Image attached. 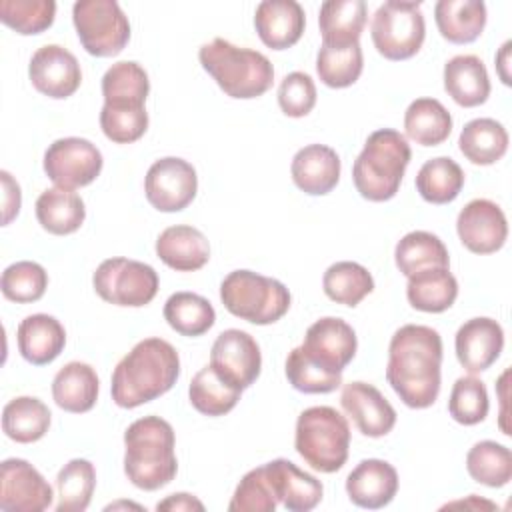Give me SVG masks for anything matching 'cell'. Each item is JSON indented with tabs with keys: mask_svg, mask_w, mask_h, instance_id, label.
<instances>
[{
	"mask_svg": "<svg viewBox=\"0 0 512 512\" xmlns=\"http://www.w3.org/2000/svg\"><path fill=\"white\" fill-rule=\"evenodd\" d=\"M442 338L424 324L400 326L388 346L386 380L408 408H428L440 394Z\"/></svg>",
	"mask_w": 512,
	"mask_h": 512,
	"instance_id": "obj_1",
	"label": "cell"
},
{
	"mask_svg": "<svg viewBox=\"0 0 512 512\" xmlns=\"http://www.w3.org/2000/svg\"><path fill=\"white\" fill-rule=\"evenodd\" d=\"M180 376L176 348L162 338L140 340L112 372V400L120 408H136L166 394Z\"/></svg>",
	"mask_w": 512,
	"mask_h": 512,
	"instance_id": "obj_2",
	"label": "cell"
},
{
	"mask_svg": "<svg viewBox=\"0 0 512 512\" xmlns=\"http://www.w3.org/2000/svg\"><path fill=\"white\" fill-rule=\"evenodd\" d=\"M174 430L160 416L134 420L124 432V474L140 490L152 492L170 484L178 472Z\"/></svg>",
	"mask_w": 512,
	"mask_h": 512,
	"instance_id": "obj_3",
	"label": "cell"
},
{
	"mask_svg": "<svg viewBox=\"0 0 512 512\" xmlns=\"http://www.w3.org/2000/svg\"><path fill=\"white\" fill-rule=\"evenodd\" d=\"M412 150L404 134L392 128L372 132L352 166V180L362 198L386 202L400 190Z\"/></svg>",
	"mask_w": 512,
	"mask_h": 512,
	"instance_id": "obj_4",
	"label": "cell"
},
{
	"mask_svg": "<svg viewBox=\"0 0 512 512\" xmlns=\"http://www.w3.org/2000/svg\"><path fill=\"white\" fill-rule=\"evenodd\" d=\"M198 60L230 98H258L268 92L274 82V68L262 52L236 46L224 38L202 44Z\"/></svg>",
	"mask_w": 512,
	"mask_h": 512,
	"instance_id": "obj_5",
	"label": "cell"
},
{
	"mask_svg": "<svg viewBox=\"0 0 512 512\" xmlns=\"http://www.w3.org/2000/svg\"><path fill=\"white\" fill-rule=\"evenodd\" d=\"M294 448L304 462L324 474L338 472L348 460L350 426L332 406H312L300 412Z\"/></svg>",
	"mask_w": 512,
	"mask_h": 512,
	"instance_id": "obj_6",
	"label": "cell"
},
{
	"mask_svg": "<svg viewBox=\"0 0 512 512\" xmlns=\"http://www.w3.org/2000/svg\"><path fill=\"white\" fill-rule=\"evenodd\" d=\"M224 308L258 326L278 322L290 308L288 288L276 280L252 270H234L220 284Z\"/></svg>",
	"mask_w": 512,
	"mask_h": 512,
	"instance_id": "obj_7",
	"label": "cell"
},
{
	"mask_svg": "<svg viewBox=\"0 0 512 512\" xmlns=\"http://www.w3.org/2000/svg\"><path fill=\"white\" fill-rule=\"evenodd\" d=\"M378 54L388 60H408L424 44L426 22L420 2L388 0L378 6L370 26Z\"/></svg>",
	"mask_w": 512,
	"mask_h": 512,
	"instance_id": "obj_8",
	"label": "cell"
},
{
	"mask_svg": "<svg viewBox=\"0 0 512 512\" xmlns=\"http://www.w3.org/2000/svg\"><path fill=\"white\" fill-rule=\"evenodd\" d=\"M72 22L84 50L98 58L120 54L130 40V22L114 0H78Z\"/></svg>",
	"mask_w": 512,
	"mask_h": 512,
	"instance_id": "obj_9",
	"label": "cell"
},
{
	"mask_svg": "<svg viewBox=\"0 0 512 512\" xmlns=\"http://www.w3.org/2000/svg\"><path fill=\"white\" fill-rule=\"evenodd\" d=\"M92 284L104 302L140 308L154 300L158 292V274L146 262L116 256L100 262L92 276Z\"/></svg>",
	"mask_w": 512,
	"mask_h": 512,
	"instance_id": "obj_10",
	"label": "cell"
},
{
	"mask_svg": "<svg viewBox=\"0 0 512 512\" xmlns=\"http://www.w3.org/2000/svg\"><path fill=\"white\" fill-rule=\"evenodd\" d=\"M102 164V152L78 136L58 138L44 152V172L62 190L88 186L98 178Z\"/></svg>",
	"mask_w": 512,
	"mask_h": 512,
	"instance_id": "obj_11",
	"label": "cell"
},
{
	"mask_svg": "<svg viewBox=\"0 0 512 512\" xmlns=\"http://www.w3.org/2000/svg\"><path fill=\"white\" fill-rule=\"evenodd\" d=\"M210 366L230 386L246 390L260 376V346L248 332L228 328L220 332L212 344Z\"/></svg>",
	"mask_w": 512,
	"mask_h": 512,
	"instance_id": "obj_12",
	"label": "cell"
},
{
	"mask_svg": "<svg viewBox=\"0 0 512 512\" xmlns=\"http://www.w3.org/2000/svg\"><path fill=\"white\" fill-rule=\"evenodd\" d=\"M146 200L160 212L184 210L198 192V176L190 162L166 156L156 160L144 178Z\"/></svg>",
	"mask_w": 512,
	"mask_h": 512,
	"instance_id": "obj_13",
	"label": "cell"
},
{
	"mask_svg": "<svg viewBox=\"0 0 512 512\" xmlns=\"http://www.w3.org/2000/svg\"><path fill=\"white\" fill-rule=\"evenodd\" d=\"M300 352L330 374H342V370L356 356L358 340L354 328L336 316L316 320L304 334Z\"/></svg>",
	"mask_w": 512,
	"mask_h": 512,
	"instance_id": "obj_14",
	"label": "cell"
},
{
	"mask_svg": "<svg viewBox=\"0 0 512 512\" xmlns=\"http://www.w3.org/2000/svg\"><path fill=\"white\" fill-rule=\"evenodd\" d=\"M54 500L52 486L22 458H8L0 466V508L6 512H42Z\"/></svg>",
	"mask_w": 512,
	"mask_h": 512,
	"instance_id": "obj_15",
	"label": "cell"
},
{
	"mask_svg": "<svg viewBox=\"0 0 512 512\" xmlns=\"http://www.w3.org/2000/svg\"><path fill=\"white\" fill-rule=\"evenodd\" d=\"M32 86L54 100L72 96L82 82V70L76 56L60 44L38 48L28 64Z\"/></svg>",
	"mask_w": 512,
	"mask_h": 512,
	"instance_id": "obj_16",
	"label": "cell"
},
{
	"mask_svg": "<svg viewBox=\"0 0 512 512\" xmlns=\"http://www.w3.org/2000/svg\"><path fill=\"white\" fill-rule=\"evenodd\" d=\"M460 242L474 254L498 252L508 238V222L502 208L488 200H470L456 218Z\"/></svg>",
	"mask_w": 512,
	"mask_h": 512,
	"instance_id": "obj_17",
	"label": "cell"
},
{
	"mask_svg": "<svg viewBox=\"0 0 512 512\" xmlns=\"http://www.w3.org/2000/svg\"><path fill=\"white\" fill-rule=\"evenodd\" d=\"M340 404L354 420L356 428L368 438L386 436L396 424V410L384 394L368 382H348L342 388Z\"/></svg>",
	"mask_w": 512,
	"mask_h": 512,
	"instance_id": "obj_18",
	"label": "cell"
},
{
	"mask_svg": "<svg viewBox=\"0 0 512 512\" xmlns=\"http://www.w3.org/2000/svg\"><path fill=\"white\" fill-rule=\"evenodd\" d=\"M456 358L470 374L488 370L504 348V330L494 318L478 316L466 320L454 338Z\"/></svg>",
	"mask_w": 512,
	"mask_h": 512,
	"instance_id": "obj_19",
	"label": "cell"
},
{
	"mask_svg": "<svg viewBox=\"0 0 512 512\" xmlns=\"http://www.w3.org/2000/svg\"><path fill=\"white\" fill-rule=\"evenodd\" d=\"M268 482L278 502L290 512H308L322 500L324 486L312 474L300 470L286 458H276L264 464Z\"/></svg>",
	"mask_w": 512,
	"mask_h": 512,
	"instance_id": "obj_20",
	"label": "cell"
},
{
	"mask_svg": "<svg viewBox=\"0 0 512 512\" xmlns=\"http://www.w3.org/2000/svg\"><path fill=\"white\" fill-rule=\"evenodd\" d=\"M398 492L396 468L380 458L362 460L346 478V494L352 504L368 510L384 508Z\"/></svg>",
	"mask_w": 512,
	"mask_h": 512,
	"instance_id": "obj_21",
	"label": "cell"
},
{
	"mask_svg": "<svg viewBox=\"0 0 512 512\" xmlns=\"http://www.w3.org/2000/svg\"><path fill=\"white\" fill-rule=\"evenodd\" d=\"M254 28L268 48L284 50L302 38L306 14L296 0H264L256 6Z\"/></svg>",
	"mask_w": 512,
	"mask_h": 512,
	"instance_id": "obj_22",
	"label": "cell"
},
{
	"mask_svg": "<svg viewBox=\"0 0 512 512\" xmlns=\"http://www.w3.org/2000/svg\"><path fill=\"white\" fill-rule=\"evenodd\" d=\"M340 170V156L326 144H308L300 148L290 164L294 184L310 196L332 192L340 180Z\"/></svg>",
	"mask_w": 512,
	"mask_h": 512,
	"instance_id": "obj_23",
	"label": "cell"
},
{
	"mask_svg": "<svg viewBox=\"0 0 512 512\" xmlns=\"http://www.w3.org/2000/svg\"><path fill=\"white\" fill-rule=\"evenodd\" d=\"M156 256L172 270L194 272L210 260V244L198 228L176 224L158 234Z\"/></svg>",
	"mask_w": 512,
	"mask_h": 512,
	"instance_id": "obj_24",
	"label": "cell"
},
{
	"mask_svg": "<svg viewBox=\"0 0 512 512\" xmlns=\"http://www.w3.org/2000/svg\"><path fill=\"white\" fill-rule=\"evenodd\" d=\"M18 350L22 358L34 366L50 364L60 356L66 344V330L50 314H30L16 330Z\"/></svg>",
	"mask_w": 512,
	"mask_h": 512,
	"instance_id": "obj_25",
	"label": "cell"
},
{
	"mask_svg": "<svg viewBox=\"0 0 512 512\" xmlns=\"http://www.w3.org/2000/svg\"><path fill=\"white\" fill-rule=\"evenodd\" d=\"M444 90L464 108L480 106L490 96V78L484 62L474 54H458L444 64Z\"/></svg>",
	"mask_w": 512,
	"mask_h": 512,
	"instance_id": "obj_26",
	"label": "cell"
},
{
	"mask_svg": "<svg viewBox=\"0 0 512 512\" xmlns=\"http://www.w3.org/2000/svg\"><path fill=\"white\" fill-rule=\"evenodd\" d=\"M100 380L96 376V370L86 362H68L64 364L54 380H52V398L58 408L82 414L94 408L98 400Z\"/></svg>",
	"mask_w": 512,
	"mask_h": 512,
	"instance_id": "obj_27",
	"label": "cell"
},
{
	"mask_svg": "<svg viewBox=\"0 0 512 512\" xmlns=\"http://www.w3.org/2000/svg\"><path fill=\"white\" fill-rule=\"evenodd\" d=\"M368 16L364 0H328L320 6L318 26L322 44L350 46L358 44Z\"/></svg>",
	"mask_w": 512,
	"mask_h": 512,
	"instance_id": "obj_28",
	"label": "cell"
},
{
	"mask_svg": "<svg viewBox=\"0 0 512 512\" xmlns=\"http://www.w3.org/2000/svg\"><path fill=\"white\" fill-rule=\"evenodd\" d=\"M486 16L482 0H438L434 6L436 26L452 44L474 42L486 26Z\"/></svg>",
	"mask_w": 512,
	"mask_h": 512,
	"instance_id": "obj_29",
	"label": "cell"
},
{
	"mask_svg": "<svg viewBox=\"0 0 512 512\" xmlns=\"http://www.w3.org/2000/svg\"><path fill=\"white\" fill-rule=\"evenodd\" d=\"M458 296V282L450 268H428L408 276L406 298L420 312H444Z\"/></svg>",
	"mask_w": 512,
	"mask_h": 512,
	"instance_id": "obj_30",
	"label": "cell"
},
{
	"mask_svg": "<svg viewBox=\"0 0 512 512\" xmlns=\"http://www.w3.org/2000/svg\"><path fill=\"white\" fill-rule=\"evenodd\" d=\"M36 218L46 232L66 236L82 226L86 206L84 200L72 190L48 188L36 200Z\"/></svg>",
	"mask_w": 512,
	"mask_h": 512,
	"instance_id": "obj_31",
	"label": "cell"
},
{
	"mask_svg": "<svg viewBox=\"0 0 512 512\" xmlns=\"http://www.w3.org/2000/svg\"><path fill=\"white\" fill-rule=\"evenodd\" d=\"M458 148L466 160L478 166L498 162L508 150V132L494 118H474L464 124Z\"/></svg>",
	"mask_w": 512,
	"mask_h": 512,
	"instance_id": "obj_32",
	"label": "cell"
},
{
	"mask_svg": "<svg viewBox=\"0 0 512 512\" xmlns=\"http://www.w3.org/2000/svg\"><path fill=\"white\" fill-rule=\"evenodd\" d=\"M406 136L420 146H438L452 132V116L436 98H416L404 112Z\"/></svg>",
	"mask_w": 512,
	"mask_h": 512,
	"instance_id": "obj_33",
	"label": "cell"
},
{
	"mask_svg": "<svg viewBox=\"0 0 512 512\" xmlns=\"http://www.w3.org/2000/svg\"><path fill=\"white\" fill-rule=\"evenodd\" d=\"M50 420L52 414L48 406L36 396L12 398L2 410V430L18 444L40 440L48 432Z\"/></svg>",
	"mask_w": 512,
	"mask_h": 512,
	"instance_id": "obj_34",
	"label": "cell"
},
{
	"mask_svg": "<svg viewBox=\"0 0 512 512\" xmlns=\"http://www.w3.org/2000/svg\"><path fill=\"white\" fill-rule=\"evenodd\" d=\"M396 268L408 278L428 268H448L450 256L444 242L426 230H414L402 236L394 250Z\"/></svg>",
	"mask_w": 512,
	"mask_h": 512,
	"instance_id": "obj_35",
	"label": "cell"
},
{
	"mask_svg": "<svg viewBox=\"0 0 512 512\" xmlns=\"http://www.w3.org/2000/svg\"><path fill=\"white\" fill-rule=\"evenodd\" d=\"M464 186L460 164L448 156L426 160L416 174V190L430 204H448L456 200Z\"/></svg>",
	"mask_w": 512,
	"mask_h": 512,
	"instance_id": "obj_36",
	"label": "cell"
},
{
	"mask_svg": "<svg viewBox=\"0 0 512 512\" xmlns=\"http://www.w3.org/2000/svg\"><path fill=\"white\" fill-rule=\"evenodd\" d=\"M164 320L182 336H202L216 322L212 304L194 292H176L164 304Z\"/></svg>",
	"mask_w": 512,
	"mask_h": 512,
	"instance_id": "obj_37",
	"label": "cell"
},
{
	"mask_svg": "<svg viewBox=\"0 0 512 512\" xmlns=\"http://www.w3.org/2000/svg\"><path fill=\"white\" fill-rule=\"evenodd\" d=\"M322 288L332 302L354 308L374 290V278L362 264L342 260L328 266L322 276Z\"/></svg>",
	"mask_w": 512,
	"mask_h": 512,
	"instance_id": "obj_38",
	"label": "cell"
},
{
	"mask_svg": "<svg viewBox=\"0 0 512 512\" xmlns=\"http://www.w3.org/2000/svg\"><path fill=\"white\" fill-rule=\"evenodd\" d=\"M240 394L242 390L224 382L210 364L200 368L188 386L190 404L204 416L228 414L238 404Z\"/></svg>",
	"mask_w": 512,
	"mask_h": 512,
	"instance_id": "obj_39",
	"label": "cell"
},
{
	"mask_svg": "<svg viewBox=\"0 0 512 512\" xmlns=\"http://www.w3.org/2000/svg\"><path fill=\"white\" fill-rule=\"evenodd\" d=\"M58 504L56 512H84L96 488L94 464L86 458H74L64 464L56 476Z\"/></svg>",
	"mask_w": 512,
	"mask_h": 512,
	"instance_id": "obj_40",
	"label": "cell"
},
{
	"mask_svg": "<svg viewBox=\"0 0 512 512\" xmlns=\"http://www.w3.org/2000/svg\"><path fill=\"white\" fill-rule=\"evenodd\" d=\"M148 92V74L134 60L116 62L102 76L104 104H146Z\"/></svg>",
	"mask_w": 512,
	"mask_h": 512,
	"instance_id": "obj_41",
	"label": "cell"
},
{
	"mask_svg": "<svg viewBox=\"0 0 512 512\" xmlns=\"http://www.w3.org/2000/svg\"><path fill=\"white\" fill-rule=\"evenodd\" d=\"M466 470L472 480L488 488H502L512 478V454L494 440L476 442L466 454Z\"/></svg>",
	"mask_w": 512,
	"mask_h": 512,
	"instance_id": "obj_42",
	"label": "cell"
},
{
	"mask_svg": "<svg viewBox=\"0 0 512 512\" xmlns=\"http://www.w3.org/2000/svg\"><path fill=\"white\" fill-rule=\"evenodd\" d=\"M364 68V56L360 42L350 46H326L322 44L316 56V72L322 84L330 88L352 86Z\"/></svg>",
	"mask_w": 512,
	"mask_h": 512,
	"instance_id": "obj_43",
	"label": "cell"
},
{
	"mask_svg": "<svg viewBox=\"0 0 512 512\" xmlns=\"http://www.w3.org/2000/svg\"><path fill=\"white\" fill-rule=\"evenodd\" d=\"M100 128L116 144H130L144 136L148 112L144 104H104L100 110Z\"/></svg>",
	"mask_w": 512,
	"mask_h": 512,
	"instance_id": "obj_44",
	"label": "cell"
},
{
	"mask_svg": "<svg viewBox=\"0 0 512 512\" xmlns=\"http://www.w3.org/2000/svg\"><path fill=\"white\" fill-rule=\"evenodd\" d=\"M488 390L484 382L472 374L460 376L448 398V412L450 416L464 426H474L488 416Z\"/></svg>",
	"mask_w": 512,
	"mask_h": 512,
	"instance_id": "obj_45",
	"label": "cell"
},
{
	"mask_svg": "<svg viewBox=\"0 0 512 512\" xmlns=\"http://www.w3.org/2000/svg\"><path fill=\"white\" fill-rule=\"evenodd\" d=\"M56 16L52 0H2L0 20L18 34L30 36L48 30Z\"/></svg>",
	"mask_w": 512,
	"mask_h": 512,
	"instance_id": "obj_46",
	"label": "cell"
},
{
	"mask_svg": "<svg viewBox=\"0 0 512 512\" xmlns=\"http://www.w3.org/2000/svg\"><path fill=\"white\" fill-rule=\"evenodd\" d=\"M0 288L6 300L18 302V304L36 302L44 296L48 288V274L38 262L20 260L10 264L2 272Z\"/></svg>",
	"mask_w": 512,
	"mask_h": 512,
	"instance_id": "obj_47",
	"label": "cell"
},
{
	"mask_svg": "<svg viewBox=\"0 0 512 512\" xmlns=\"http://www.w3.org/2000/svg\"><path fill=\"white\" fill-rule=\"evenodd\" d=\"M286 378L294 390L304 394H328L342 384V374H330L310 362L300 348L290 350L286 358Z\"/></svg>",
	"mask_w": 512,
	"mask_h": 512,
	"instance_id": "obj_48",
	"label": "cell"
},
{
	"mask_svg": "<svg viewBox=\"0 0 512 512\" xmlns=\"http://www.w3.org/2000/svg\"><path fill=\"white\" fill-rule=\"evenodd\" d=\"M278 498L272 492L264 466H258L242 476L228 504L232 512H274Z\"/></svg>",
	"mask_w": 512,
	"mask_h": 512,
	"instance_id": "obj_49",
	"label": "cell"
},
{
	"mask_svg": "<svg viewBox=\"0 0 512 512\" xmlns=\"http://www.w3.org/2000/svg\"><path fill=\"white\" fill-rule=\"evenodd\" d=\"M280 110L290 118H302L316 106V86L310 74L290 72L282 78L278 88Z\"/></svg>",
	"mask_w": 512,
	"mask_h": 512,
	"instance_id": "obj_50",
	"label": "cell"
},
{
	"mask_svg": "<svg viewBox=\"0 0 512 512\" xmlns=\"http://www.w3.org/2000/svg\"><path fill=\"white\" fill-rule=\"evenodd\" d=\"M0 178H2V210H4V216H2V224H10L12 218L18 216L20 212V204H22V192H20V186L18 182L10 176V172L2 170L0 172Z\"/></svg>",
	"mask_w": 512,
	"mask_h": 512,
	"instance_id": "obj_51",
	"label": "cell"
},
{
	"mask_svg": "<svg viewBox=\"0 0 512 512\" xmlns=\"http://www.w3.org/2000/svg\"><path fill=\"white\" fill-rule=\"evenodd\" d=\"M156 510H168V512H192V510H198V512H202L204 504L196 496H192V494L178 492V494H170L162 502H158Z\"/></svg>",
	"mask_w": 512,
	"mask_h": 512,
	"instance_id": "obj_52",
	"label": "cell"
},
{
	"mask_svg": "<svg viewBox=\"0 0 512 512\" xmlns=\"http://www.w3.org/2000/svg\"><path fill=\"white\" fill-rule=\"evenodd\" d=\"M444 508H470V510H496L498 506L490 500H484L476 494H470L466 500H456V502H450L446 504Z\"/></svg>",
	"mask_w": 512,
	"mask_h": 512,
	"instance_id": "obj_53",
	"label": "cell"
},
{
	"mask_svg": "<svg viewBox=\"0 0 512 512\" xmlns=\"http://www.w3.org/2000/svg\"><path fill=\"white\" fill-rule=\"evenodd\" d=\"M510 48H512V42L506 40L500 48V52L496 54V70L500 74V80L510 86V72H508V64H510Z\"/></svg>",
	"mask_w": 512,
	"mask_h": 512,
	"instance_id": "obj_54",
	"label": "cell"
},
{
	"mask_svg": "<svg viewBox=\"0 0 512 512\" xmlns=\"http://www.w3.org/2000/svg\"><path fill=\"white\" fill-rule=\"evenodd\" d=\"M508 370H504V374L500 376V380H498V392H500V404H502V414H500V428H502V432L506 434V436H510V428H508V424H506V410H504V406H506V380H508Z\"/></svg>",
	"mask_w": 512,
	"mask_h": 512,
	"instance_id": "obj_55",
	"label": "cell"
}]
</instances>
